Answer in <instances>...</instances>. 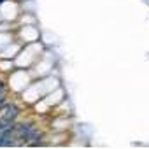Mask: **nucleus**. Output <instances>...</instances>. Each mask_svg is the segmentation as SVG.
Listing matches in <instances>:
<instances>
[{
    "label": "nucleus",
    "instance_id": "f257e3e1",
    "mask_svg": "<svg viewBox=\"0 0 149 149\" xmlns=\"http://www.w3.org/2000/svg\"><path fill=\"white\" fill-rule=\"evenodd\" d=\"M18 114H19V111H18L14 105H6V107H2V118H6V119H9V121H14V119L18 118Z\"/></svg>",
    "mask_w": 149,
    "mask_h": 149
}]
</instances>
